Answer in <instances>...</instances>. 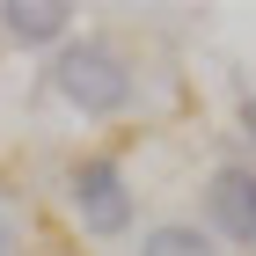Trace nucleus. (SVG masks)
Segmentation results:
<instances>
[{
	"mask_svg": "<svg viewBox=\"0 0 256 256\" xmlns=\"http://www.w3.org/2000/svg\"><path fill=\"white\" fill-rule=\"evenodd\" d=\"M52 88L74 102L80 118H118L132 102V66L118 59V44H102V37H66L59 59H52Z\"/></svg>",
	"mask_w": 256,
	"mask_h": 256,
	"instance_id": "nucleus-1",
	"label": "nucleus"
},
{
	"mask_svg": "<svg viewBox=\"0 0 256 256\" xmlns=\"http://www.w3.org/2000/svg\"><path fill=\"white\" fill-rule=\"evenodd\" d=\"M66 198H74L80 227L102 234V242L124 234L132 212H139V198H132V183H124V161H118V154H80L74 168H66Z\"/></svg>",
	"mask_w": 256,
	"mask_h": 256,
	"instance_id": "nucleus-2",
	"label": "nucleus"
},
{
	"mask_svg": "<svg viewBox=\"0 0 256 256\" xmlns=\"http://www.w3.org/2000/svg\"><path fill=\"white\" fill-rule=\"evenodd\" d=\"M205 220H212L234 249H256V168H242V161L212 168V183H205Z\"/></svg>",
	"mask_w": 256,
	"mask_h": 256,
	"instance_id": "nucleus-3",
	"label": "nucleus"
},
{
	"mask_svg": "<svg viewBox=\"0 0 256 256\" xmlns=\"http://www.w3.org/2000/svg\"><path fill=\"white\" fill-rule=\"evenodd\" d=\"M0 30L15 44H66L74 37V8L66 0H8L0 8Z\"/></svg>",
	"mask_w": 256,
	"mask_h": 256,
	"instance_id": "nucleus-4",
	"label": "nucleus"
},
{
	"mask_svg": "<svg viewBox=\"0 0 256 256\" xmlns=\"http://www.w3.org/2000/svg\"><path fill=\"white\" fill-rule=\"evenodd\" d=\"M139 256H220V249H212V234H205V227L168 220V227H154V234H139Z\"/></svg>",
	"mask_w": 256,
	"mask_h": 256,
	"instance_id": "nucleus-5",
	"label": "nucleus"
},
{
	"mask_svg": "<svg viewBox=\"0 0 256 256\" xmlns=\"http://www.w3.org/2000/svg\"><path fill=\"white\" fill-rule=\"evenodd\" d=\"M15 249H22V242H15V220L0 212V256H15Z\"/></svg>",
	"mask_w": 256,
	"mask_h": 256,
	"instance_id": "nucleus-6",
	"label": "nucleus"
},
{
	"mask_svg": "<svg viewBox=\"0 0 256 256\" xmlns=\"http://www.w3.org/2000/svg\"><path fill=\"white\" fill-rule=\"evenodd\" d=\"M242 124H249V139H256V96H242Z\"/></svg>",
	"mask_w": 256,
	"mask_h": 256,
	"instance_id": "nucleus-7",
	"label": "nucleus"
}]
</instances>
